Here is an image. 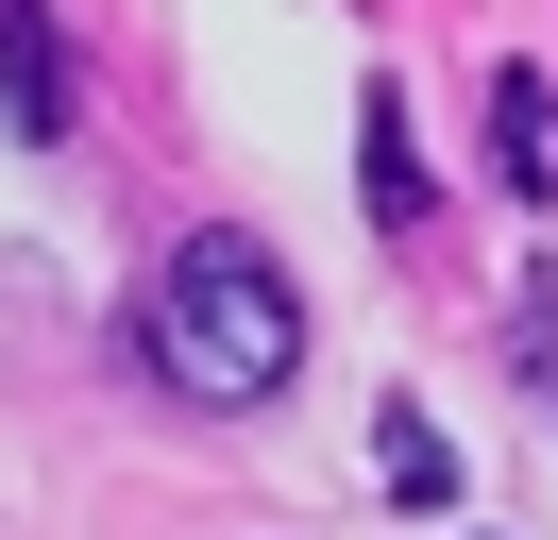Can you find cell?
Listing matches in <instances>:
<instances>
[{
    "label": "cell",
    "mask_w": 558,
    "mask_h": 540,
    "mask_svg": "<svg viewBox=\"0 0 558 540\" xmlns=\"http://www.w3.org/2000/svg\"><path fill=\"white\" fill-rule=\"evenodd\" d=\"M153 371H170L186 405H271L288 371H305V304H288V270L254 254V236H186L170 270H153Z\"/></svg>",
    "instance_id": "obj_1"
},
{
    "label": "cell",
    "mask_w": 558,
    "mask_h": 540,
    "mask_svg": "<svg viewBox=\"0 0 558 540\" xmlns=\"http://www.w3.org/2000/svg\"><path fill=\"white\" fill-rule=\"evenodd\" d=\"M0 119L35 135V152L69 135V51H51V17H35V0H0Z\"/></svg>",
    "instance_id": "obj_2"
},
{
    "label": "cell",
    "mask_w": 558,
    "mask_h": 540,
    "mask_svg": "<svg viewBox=\"0 0 558 540\" xmlns=\"http://www.w3.org/2000/svg\"><path fill=\"white\" fill-rule=\"evenodd\" d=\"M490 169H508L524 202H558V85H542V68H508V85H490Z\"/></svg>",
    "instance_id": "obj_3"
},
{
    "label": "cell",
    "mask_w": 558,
    "mask_h": 540,
    "mask_svg": "<svg viewBox=\"0 0 558 540\" xmlns=\"http://www.w3.org/2000/svg\"><path fill=\"white\" fill-rule=\"evenodd\" d=\"M355 135H373V152H355V186H373V220H423V135H407V101H355Z\"/></svg>",
    "instance_id": "obj_4"
},
{
    "label": "cell",
    "mask_w": 558,
    "mask_h": 540,
    "mask_svg": "<svg viewBox=\"0 0 558 540\" xmlns=\"http://www.w3.org/2000/svg\"><path fill=\"white\" fill-rule=\"evenodd\" d=\"M373 472H389V490H407V506H440V490H457V456H440V422H423V405H389V439H373Z\"/></svg>",
    "instance_id": "obj_5"
}]
</instances>
